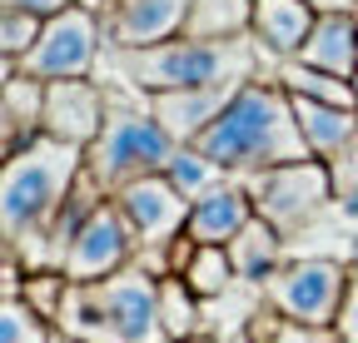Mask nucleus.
Instances as JSON below:
<instances>
[{"label":"nucleus","instance_id":"25","mask_svg":"<svg viewBox=\"0 0 358 343\" xmlns=\"http://www.w3.org/2000/svg\"><path fill=\"white\" fill-rule=\"evenodd\" d=\"M0 343H55V333L45 328V314L30 298L15 293V298H6V309H0Z\"/></svg>","mask_w":358,"mask_h":343},{"label":"nucleus","instance_id":"18","mask_svg":"<svg viewBox=\"0 0 358 343\" xmlns=\"http://www.w3.org/2000/svg\"><path fill=\"white\" fill-rule=\"evenodd\" d=\"M294 115H299V130H303L308 149L319 154V159L338 154V149L358 135V110H348V105H329V100L294 95Z\"/></svg>","mask_w":358,"mask_h":343},{"label":"nucleus","instance_id":"28","mask_svg":"<svg viewBox=\"0 0 358 343\" xmlns=\"http://www.w3.org/2000/svg\"><path fill=\"white\" fill-rule=\"evenodd\" d=\"M338 343H358V274L348 279V293H343V309H338Z\"/></svg>","mask_w":358,"mask_h":343},{"label":"nucleus","instance_id":"27","mask_svg":"<svg viewBox=\"0 0 358 343\" xmlns=\"http://www.w3.org/2000/svg\"><path fill=\"white\" fill-rule=\"evenodd\" d=\"M324 164H329V175H334V194L338 199H358V135L338 154H329Z\"/></svg>","mask_w":358,"mask_h":343},{"label":"nucleus","instance_id":"5","mask_svg":"<svg viewBox=\"0 0 358 343\" xmlns=\"http://www.w3.org/2000/svg\"><path fill=\"white\" fill-rule=\"evenodd\" d=\"M105 124L95 145L85 149V175L95 180L105 194H120L124 184L145 180V175H164L179 140L150 115L145 95L129 90V85H105Z\"/></svg>","mask_w":358,"mask_h":343},{"label":"nucleus","instance_id":"12","mask_svg":"<svg viewBox=\"0 0 358 343\" xmlns=\"http://www.w3.org/2000/svg\"><path fill=\"white\" fill-rule=\"evenodd\" d=\"M239 95V85H189V90H159V95H145L150 115L164 124V130L179 140V145H194L209 124L229 110V100Z\"/></svg>","mask_w":358,"mask_h":343},{"label":"nucleus","instance_id":"33","mask_svg":"<svg viewBox=\"0 0 358 343\" xmlns=\"http://www.w3.org/2000/svg\"><path fill=\"white\" fill-rule=\"evenodd\" d=\"M55 343H80V338H70V333H55Z\"/></svg>","mask_w":358,"mask_h":343},{"label":"nucleus","instance_id":"20","mask_svg":"<svg viewBox=\"0 0 358 343\" xmlns=\"http://www.w3.org/2000/svg\"><path fill=\"white\" fill-rule=\"evenodd\" d=\"M254 25V0H189L185 30L189 40H239Z\"/></svg>","mask_w":358,"mask_h":343},{"label":"nucleus","instance_id":"7","mask_svg":"<svg viewBox=\"0 0 358 343\" xmlns=\"http://www.w3.org/2000/svg\"><path fill=\"white\" fill-rule=\"evenodd\" d=\"M105 45V30L95 20L90 6H70L60 15L45 20L40 40L6 70H20V75H35V80H80L90 70H100V50Z\"/></svg>","mask_w":358,"mask_h":343},{"label":"nucleus","instance_id":"23","mask_svg":"<svg viewBox=\"0 0 358 343\" xmlns=\"http://www.w3.org/2000/svg\"><path fill=\"white\" fill-rule=\"evenodd\" d=\"M159 319H164L169 343H179V338H194V333L204 328V298H199V293H194L185 279L164 274V279H159Z\"/></svg>","mask_w":358,"mask_h":343},{"label":"nucleus","instance_id":"10","mask_svg":"<svg viewBox=\"0 0 358 343\" xmlns=\"http://www.w3.org/2000/svg\"><path fill=\"white\" fill-rule=\"evenodd\" d=\"M129 249H134V234H129V224H124L120 204H100V209L75 229L60 274H65V279H105V274H115V269L129 264Z\"/></svg>","mask_w":358,"mask_h":343},{"label":"nucleus","instance_id":"17","mask_svg":"<svg viewBox=\"0 0 358 343\" xmlns=\"http://www.w3.org/2000/svg\"><path fill=\"white\" fill-rule=\"evenodd\" d=\"M229 259H234L239 284H259V289H264V279L274 274L279 259H284V229L268 224L264 214H254V219L229 239Z\"/></svg>","mask_w":358,"mask_h":343},{"label":"nucleus","instance_id":"34","mask_svg":"<svg viewBox=\"0 0 358 343\" xmlns=\"http://www.w3.org/2000/svg\"><path fill=\"white\" fill-rule=\"evenodd\" d=\"M353 90H358V70H353Z\"/></svg>","mask_w":358,"mask_h":343},{"label":"nucleus","instance_id":"8","mask_svg":"<svg viewBox=\"0 0 358 343\" xmlns=\"http://www.w3.org/2000/svg\"><path fill=\"white\" fill-rule=\"evenodd\" d=\"M115 204H120V214H124L134 244L145 249L140 264L164 279V259H159V254L174 249V239L185 234V224H189V199L169 184V175H145V180L124 184V189L115 194Z\"/></svg>","mask_w":358,"mask_h":343},{"label":"nucleus","instance_id":"1","mask_svg":"<svg viewBox=\"0 0 358 343\" xmlns=\"http://www.w3.org/2000/svg\"><path fill=\"white\" fill-rule=\"evenodd\" d=\"M80 175H85V149L55 135H35L30 145L6 154V175H0L6 254L25 259L30 269H45V244H50V229L65 214Z\"/></svg>","mask_w":358,"mask_h":343},{"label":"nucleus","instance_id":"21","mask_svg":"<svg viewBox=\"0 0 358 343\" xmlns=\"http://www.w3.org/2000/svg\"><path fill=\"white\" fill-rule=\"evenodd\" d=\"M289 95H308V100H329V105H348L358 110V90H353V80L343 75H329L319 65H303V60H284V70L274 75Z\"/></svg>","mask_w":358,"mask_h":343},{"label":"nucleus","instance_id":"2","mask_svg":"<svg viewBox=\"0 0 358 343\" xmlns=\"http://www.w3.org/2000/svg\"><path fill=\"white\" fill-rule=\"evenodd\" d=\"M259 40H189L174 35L159 45H134V50H105L100 75L110 85H129L140 95L159 90H189V85H249L259 70Z\"/></svg>","mask_w":358,"mask_h":343},{"label":"nucleus","instance_id":"11","mask_svg":"<svg viewBox=\"0 0 358 343\" xmlns=\"http://www.w3.org/2000/svg\"><path fill=\"white\" fill-rule=\"evenodd\" d=\"M105 85L95 80H45V135H55L65 145H80L90 149L105 124Z\"/></svg>","mask_w":358,"mask_h":343},{"label":"nucleus","instance_id":"19","mask_svg":"<svg viewBox=\"0 0 358 343\" xmlns=\"http://www.w3.org/2000/svg\"><path fill=\"white\" fill-rule=\"evenodd\" d=\"M6 154L45 135V80L6 70Z\"/></svg>","mask_w":358,"mask_h":343},{"label":"nucleus","instance_id":"3","mask_svg":"<svg viewBox=\"0 0 358 343\" xmlns=\"http://www.w3.org/2000/svg\"><path fill=\"white\" fill-rule=\"evenodd\" d=\"M194 145L209 159H219L229 175H254V169H268V164L313 159V149L299 130V115H294V95L279 80L239 85L229 110H224Z\"/></svg>","mask_w":358,"mask_h":343},{"label":"nucleus","instance_id":"24","mask_svg":"<svg viewBox=\"0 0 358 343\" xmlns=\"http://www.w3.org/2000/svg\"><path fill=\"white\" fill-rule=\"evenodd\" d=\"M164 175H169V184H174L179 194H185V199L194 204L199 194H209L214 184H224V180H229V169H224L219 159H209L199 145H179Z\"/></svg>","mask_w":358,"mask_h":343},{"label":"nucleus","instance_id":"4","mask_svg":"<svg viewBox=\"0 0 358 343\" xmlns=\"http://www.w3.org/2000/svg\"><path fill=\"white\" fill-rule=\"evenodd\" d=\"M55 328L80 343H169L159 319V274L124 264L105 279H70Z\"/></svg>","mask_w":358,"mask_h":343},{"label":"nucleus","instance_id":"30","mask_svg":"<svg viewBox=\"0 0 358 343\" xmlns=\"http://www.w3.org/2000/svg\"><path fill=\"white\" fill-rule=\"evenodd\" d=\"M319 15H329V10H358V0H308Z\"/></svg>","mask_w":358,"mask_h":343},{"label":"nucleus","instance_id":"16","mask_svg":"<svg viewBox=\"0 0 358 343\" xmlns=\"http://www.w3.org/2000/svg\"><path fill=\"white\" fill-rule=\"evenodd\" d=\"M294 60L353 80V70H358V15H353V10H329V15H319V20H313V30H308V40H303V50H299Z\"/></svg>","mask_w":358,"mask_h":343},{"label":"nucleus","instance_id":"14","mask_svg":"<svg viewBox=\"0 0 358 343\" xmlns=\"http://www.w3.org/2000/svg\"><path fill=\"white\" fill-rule=\"evenodd\" d=\"M254 214H259V209H254L244 180L229 175L224 184H214L209 194H199V199L189 204V224H185V234H189L194 244H229V239L254 219Z\"/></svg>","mask_w":358,"mask_h":343},{"label":"nucleus","instance_id":"6","mask_svg":"<svg viewBox=\"0 0 358 343\" xmlns=\"http://www.w3.org/2000/svg\"><path fill=\"white\" fill-rule=\"evenodd\" d=\"M239 180H244L254 209L268 224H279L284 234L313 224L334 199V175H329V164L319 154L313 159H289V164H268V169H254V175H239Z\"/></svg>","mask_w":358,"mask_h":343},{"label":"nucleus","instance_id":"26","mask_svg":"<svg viewBox=\"0 0 358 343\" xmlns=\"http://www.w3.org/2000/svg\"><path fill=\"white\" fill-rule=\"evenodd\" d=\"M40 30H45L40 15H30V10H20V6H0V50H6V65H15V60L35 45Z\"/></svg>","mask_w":358,"mask_h":343},{"label":"nucleus","instance_id":"32","mask_svg":"<svg viewBox=\"0 0 358 343\" xmlns=\"http://www.w3.org/2000/svg\"><path fill=\"white\" fill-rule=\"evenodd\" d=\"M179 343H219V338H204V333H194V338H179Z\"/></svg>","mask_w":358,"mask_h":343},{"label":"nucleus","instance_id":"15","mask_svg":"<svg viewBox=\"0 0 358 343\" xmlns=\"http://www.w3.org/2000/svg\"><path fill=\"white\" fill-rule=\"evenodd\" d=\"M313 20H319V10H313L308 0H254L249 35L259 40V50L268 60H294L303 50Z\"/></svg>","mask_w":358,"mask_h":343},{"label":"nucleus","instance_id":"9","mask_svg":"<svg viewBox=\"0 0 358 343\" xmlns=\"http://www.w3.org/2000/svg\"><path fill=\"white\" fill-rule=\"evenodd\" d=\"M348 279L353 274L338 259H294V264H279L264 279V298L294 323L334 328L338 309H343V293H348Z\"/></svg>","mask_w":358,"mask_h":343},{"label":"nucleus","instance_id":"22","mask_svg":"<svg viewBox=\"0 0 358 343\" xmlns=\"http://www.w3.org/2000/svg\"><path fill=\"white\" fill-rule=\"evenodd\" d=\"M179 279H185L199 298H219V293H229V289L239 284L234 259H229V244H194V254L185 259Z\"/></svg>","mask_w":358,"mask_h":343},{"label":"nucleus","instance_id":"31","mask_svg":"<svg viewBox=\"0 0 358 343\" xmlns=\"http://www.w3.org/2000/svg\"><path fill=\"white\" fill-rule=\"evenodd\" d=\"M224 343H268V338H259L254 328H244V333H234V338H224Z\"/></svg>","mask_w":358,"mask_h":343},{"label":"nucleus","instance_id":"13","mask_svg":"<svg viewBox=\"0 0 358 343\" xmlns=\"http://www.w3.org/2000/svg\"><path fill=\"white\" fill-rule=\"evenodd\" d=\"M189 0H115L105 20V50H134V45H159L185 30Z\"/></svg>","mask_w":358,"mask_h":343},{"label":"nucleus","instance_id":"29","mask_svg":"<svg viewBox=\"0 0 358 343\" xmlns=\"http://www.w3.org/2000/svg\"><path fill=\"white\" fill-rule=\"evenodd\" d=\"M0 6H20V10H30V15H40V20H50V15L80 6V0H0Z\"/></svg>","mask_w":358,"mask_h":343}]
</instances>
